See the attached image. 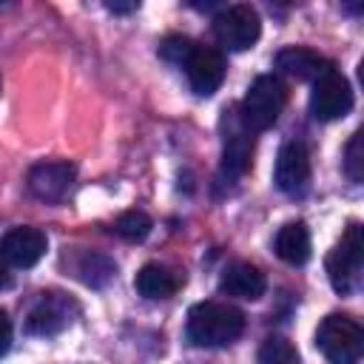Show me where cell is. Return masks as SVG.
<instances>
[{"label": "cell", "instance_id": "5b68a950", "mask_svg": "<svg viewBox=\"0 0 364 364\" xmlns=\"http://www.w3.org/2000/svg\"><path fill=\"white\" fill-rule=\"evenodd\" d=\"M213 37L222 48L228 51H247L256 46L259 34H262V20L259 11L247 3H233V6H222L213 20H210Z\"/></svg>", "mask_w": 364, "mask_h": 364}, {"label": "cell", "instance_id": "6da1fadb", "mask_svg": "<svg viewBox=\"0 0 364 364\" xmlns=\"http://www.w3.org/2000/svg\"><path fill=\"white\" fill-rule=\"evenodd\" d=\"M245 333V313L225 301H199L188 310L185 336L193 347H228Z\"/></svg>", "mask_w": 364, "mask_h": 364}, {"label": "cell", "instance_id": "30bf717a", "mask_svg": "<svg viewBox=\"0 0 364 364\" xmlns=\"http://www.w3.org/2000/svg\"><path fill=\"white\" fill-rule=\"evenodd\" d=\"M253 156V131L242 122L239 108L225 117V142H222V176L239 179L247 173Z\"/></svg>", "mask_w": 364, "mask_h": 364}, {"label": "cell", "instance_id": "e0dca14e", "mask_svg": "<svg viewBox=\"0 0 364 364\" xmlns=\"http://www.w3.org/2000/svg\"><path fill=\"white\" fill-rule=\"evenodd\" d=\"M114 273H117V264L105 253H85L80 259V264H77V276L88 287H102Z\"/></svg>", "mask_w": 364, "mask_h": 364}, {"label": "cell", "instance_id": "ffe728a7", "mask_svg": "<svg viewBox=\"0 0 364 364\" xmlns=\"http://www.w3.org/2000/svg\"><path fill=\"white\" fill-rule=\"evenodd\" d=\"M361 142H364V134L355 131L344 148V171L353 182H364V148H361Z\"/></svg>", "mask_w": 364, "mask_h": 364}, {"label": "cell", "instance_id": "cb8c5ba5", "mask_svg": "<svg viewBox=\"0 0 364 364\" xmlns=\"http://www.w3.org/2000/svg\"><path fill=\"white\" fill-rule=\"evenodd\" d=\"M0 88H3V82H0Z\"/></svg>", "mask_w": 364, "mask_h": 364}, {"label": "cell", "instance_id": "7402d4cb", "mask_svg": "<svg viewBox=\"0 0 364 364\" xmlns=\"http://www.w3.org/2000/svg\"><path fill=\"white\" fill-rule=\"evenodd\" d=\"M6 287H11V273H9V264L0 256V290H6Z\"/></svg>", "mask_w": 364, "mask_h": 364}, {"label": "cell", "instance_id": "5bb4252c", "mask_svg": "<svg viewBox=\"0 0 364 364\" xmlns=\"http://www.w3.org/2000/svg\"><path fill=\"white\" fill-rule=\"evenodd\" d=\"M264 287H267L264 273L256 264H250V262H233L219 276V290L233 296V299L256 301V299L264 296Z\"/></svg>", "mask_w": 364, "mask_h": 364}, {"label": "cell", "instance_id": "2e32d148", "mask_svg": "<svg viewBox=\"0 0 364 364\" xmlns=\"http://www.w3.org/2000/svg\"><path fill=\"white\" fill-rule=\"evenodd\" d=\"M273 250L282 262H287L293 267L304 264L310 259V230H307V225L301 219L282 225L276 239H273Z\"/></svg>", "mask_w": 364, "mask_h": 364}, {"label": "cell", "instance_id": "9c48e42d", "mask_svg": "<svg viewBox=\"0 0 364 364\" xmlns=\"http://www.w3.org/2000/svg\"><path fill=\"white\" fill-rule=\"evenodd\" d=\"M313 179V168H310V154L304 148V142H284L279 148L276 156V168H273V182L282 193L287 196H304Z\"/></svg>", "mask_w": 364, "mask_h": 364}, {"label": "cell", "instance_id": "ac0fdd59", "mask_svg": "<svg viewBox=\"0 0 364 364\" xmlns=\"http://www.w3.org/2000/svg\"><path fill=\"white\" fill-rule=\"evenodd\" d=\"M259 364H301L299 350L284 336H267L259 347Z\"/></svg>", "mask_w": 364, "mask_h": 364}, {"label": "cell", "instance_id": "8992f818", "mask_svg": "<svg viewBox=\"0 0 364 364\" xmlns=\"http://www.w3.org/2000/svg\"><path fill=\"white\" fill-rule=\"evenodd\" d=\"M353 108V88H350V80L330 68L327 74H321L316 82H313V91H310V114L321 122H333V119H341L347 117Z\"/></svg>", "mask_w": 364, "mask_h": 364}, {"label": "cell", "instance_id": "7c38bea8", "mask_svg": "<svg viewBox=\"0 0 364 364\" xmlns=\"http://www.w3.org/2000/svg\"><path fill=\"white\" fill-rule=\"evenodd\" d=\"M74 176H77V168L65 159L40 162L28 171V191L43 202H60L71 191Z\"/></svg>", "mask_w": 364, "mask_h": 364}, {"label": "cell", "instance_id": "d6986e66", "mask_svg": "<svg viewBox=\"0 0 364 364\" xmlns=\"http://www.w3.org/2000/svg\"><path fill=\"white\" fill-rule=\"evenodd\" d=\"M151 228H154V222H151V216L142 213V210H125V213H119L117 222H114V233H117L119 239H125V242H142V239L151 233Z\"/></svg>", "mask_w": 364, "mask_h": 364}, {"label": "cell", "instance_id": "ba28073f", "mask_svg": "<svg viewBox=\"0 0 364 364\" xmlns=\"http://www.w3.org/2000/svg\"><path fill=\"white\" fill-rule=\"evenodd\" d=\"M179 68H185L188 74V82L193 88V94L199 97H210L219 91L222 80H225V57L219 48H210V46H199L193 40L191 51L185 54V60L179 63Z\"/></svg>", "mask_w": 364, "mask_h": 364}, {"label": "cell", "instance_id": "7a4b0ae2", "mask_svg": "<svg viewBox=\"0 0 364 364\" xmlns=\"http://www.w3.org/2000/svg\"><path fill=\"white\" fill-rule=\"evenodd\" d=\"M284 105H287V85L276 74H259L239 105V117L250 131H267L279 122Z\"/></svg>", "mask_w": 364, "mask_h": 364}, {"label": "cell", "instance_id": "277c9868", "mask_svg": "<svg viewBox=\"0 0 364 364\" xmlns=\"http://www.w3.org/2000/svg\"><path fill=\"white\" fill-rule=\"evenodd\" d=\"M361 267H364V236H361V225L350 222L327 256V279L333 290L338 296L353 293L361 282Z\"/></svg>", "mask_w": 364, "mask_h": 364}, {"label": "cell", "instance_id": "3957f363", "mask_svg": "<svg viewBox=\"0 0 364 364\" xmlns=\"http://www.w3.org/2000/svg\"><path fill=\"white\" fill-rule=\"evenodd\" d=\"M316 347L330 364H355L364 353V327L347 313H330L316 330Z\"/></svg>", "mask_w": 364, "mask_h": 364}, {"label": "cell", "instance_id": "9a60e30c", "mask_svg": "<svg viewBox=\"0 0 364 364\" xmlns=\"http://www.w3.org/2000/svg\"><path fill=\"white\" fill-rule=\"evenodd\" d=\"M134 287L142 299H151V301H159V299H171L179 287H182V276L162 264V262H148L139 267L136 279H134Z\"/></svg>", "mask_w": 364, "mask_h": 364}, {"label": "cell", "instance_id": "8fae6325", "mask_svg": "<svg viewBox=\"0 0 364 364\" xmlns=\"http://www.w3.org/2000/svg\"><path fill=\"white\" fill-rule=\"evenodd\" d=\"M48 250V239L37 228H11L0 236V256L9 267H34Z\"/></svg>", "mask_w": 364, "mask_h": 364}, {"label": "cell", "instance_id": "44dd1931", "mask_svg": "<svg viewBox=\"0 0 364 364\" xmlns=\"http://www.w3.org/2000/svg\"><path fill=\"white\" fill-rule=\"evenodd\" d=\"M9 347H11V318H9V313L0 307V358L9 353Z\"/></svg>", "mask_w": 364, "mask_h": 364}, {"label": "cell", "instance_id": "52a82bcc", "mask_svg": "<svg viewBox=\"0 0 364 364\" xmlns=\"http://www.w3.org/2000/svg\"><path fill=\"white\" fill-rule=\"evenodd\" d=\"M77 313H80V307L71 296L57 293V290L40 293V299L28 310L26 333H31V336H57L60 330H65L74 321Z\"/></svg>", "mask_w": 364, "mask_h": 364}, {"label": "cell", "instance_id": "4fadbf2b", "mask_svg": "<svg viewBox=\"0 0 364 364\" xmlns=\"http://www.w3.org/2000/svg\"><path fill=\"white\" fill-rule=\"evenodd\" d=\"M276 68L296 77V80H310L316 82L321 74H327L333 65V60H327L324 54L307 48V46H287L276 54Z\"/></svg>", "mask_w": 364, "mask_h": 364}, {"label": "cell", "instance_id": "603a6c76", "mask_svg": "<svg viewBox=\"0 0 364 364\" xmlns=\"http://www.w3.org/2000/svg\"><path fill=\"white\" fill-rule=\"evenodd\" d=\"M105 6H108V11H117V14H125V11L136 9V3H105Z\"/></svg>", "mask_w": 364, "mask_h": 364}]
</instances>
